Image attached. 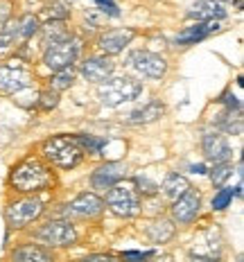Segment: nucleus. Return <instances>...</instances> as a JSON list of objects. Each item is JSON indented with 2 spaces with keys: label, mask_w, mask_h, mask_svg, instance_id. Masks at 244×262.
Wrapping results in <instances>:
<instances>
[{
  "label": "nucleus",
  "mask_w": 244,
  "mask_h": 262,
  "mask_svg": "<svg viewBox=\"0 0 244 262\" xmlns=\"http://www.w3.org/2000/svg\"><path fill=\"white\" fill-rule=\"evenodd\" d=\"M113 70H116V63L108 57H91L81 63V75L86 77V81H95V84L111 79Z\"/></svg>",
  "instance_id": "nucleus-14"
},
{
  "label": "nucleus",
  "mask_w": 244,
  "mask_h": 262,
  "mask_svg": "<svg viewBox=\"0 0 244 262\" xmlns=\"http://www.w3.org/2000/svg\"><path fill=\"white\" fill-rule=\"evenodd\" d=\"M226 16V9L221 7L219 0H199L188 9V18L204 23V20H219Z\"/></svg>",
  "instance_id": "nucleus-16"
},
{
  "label": "nucleus",
  "mask_w": 244,
  "mask_h": 262,
  "mask_svg": "<svg viewBox=\"0 0 244 262\" xmlns=\"http://www.w3.org/2000/svg\"><path fill=\"white\" fill-rule=\"evenodd\" d=\"M217 30H219V20H204V23H197L176 36V46H183V48L194 46L197 41H204L206 36H210Z\"/></svg>",
  "instance_id": "nucleus-17"
},
{
  "label": "nucleus",
  "mask_w": 244,
  "mask_h": 262,
  "mask_svg": "<svg viewBox=\"0 0 244 262\" xmlns=\"http://www.w3.org/2000/svg\"><path fill=\"white\" fill-rule=\"evenodd\" d=\"M199 208H202V194L190 188L181 199L174 201V206H172V220L179 224H190L197 220Z\"/></svg>",
  "instance_id": "nucleus-11"
},
{
  "label": "nucleus",
  "mask_w": 244,
  "mask_h": 262,
  "mask_svg": "<svg viewBox=\"0 0 244 262\" xmlns=\"http://www.w3.org/2000/svg\"><path fill=\"white\" fill-rule=\"evenodd\" d=\"M174 231H176L174 224H172L170 220H163V217H161V220L151 222L145 233H147V237L154 244H165V242H170V239L174 237Z\"/></svg>",
  "instance_id": "nucleus-21"
},
{
  "label": "nucleus",
  "mask_w": 244,
  "mask_h": 262,
  "mask_svg": "<svg viewBox=\"0 0 244 262\" xmlns=\"http://www.w3.org/2000/svg\"><path fill=\"white\" fill-rule=\"evenodd\" d=\"M52 172L36 158H27L12 170V185L18 192H39L52 185Z\"/></svg>",
  "instance_id": "nucleus-1"
},
{
  "label": "nucleus",
  "mask_w": 244,
  "mask_h": 262,
  "mask_svg": "<svg viewBox=\"0 0 244 262\" xmlns=\"http://www.w3.org/2000/svg\"><path fill=\"white\" fill-rule=\"evenodd\" d=\"M43 156L52 163V165L61 167V170H70L77 167L84 158V149L79 147L77 138L70 136H52L43 143Z\"/></svg>",
  "instance_id": "nucleus-2"
},
{
  "label": "nucleus",
  "mask_w": 244,
  "mask_h": 262,
  "mask_svg": "<svg viewBox=\"0 0 244 262\" xmlns=\"http://www.w3.org/2000/svg\"><path fill=\"white\" fill-rule=\"evenodd\" d=\"M124 174H127V165H122V163H104V165H100L91 174V185L95 190H108L120 181Z\"/></svg>",
  "instance_id": "nucleus-13"
},
{
  "label": "nucleus",
  "mask_w": 244,
  "mask_h": 262,
  "mask_svg": "<svg viewBox=\"0 0 244 262\" xmlns=\"http://www.w3.org/2000/svg\"><path fill=\"white\" fill-rule=\"evenodd\" d=\"M77 57H79V43L75 39H68V41L48 46L46 52H43V63H46L52 73H59V70L73 68Z\"/></svg>",
  "instance_id": "nucleus-6"
},
{
  "label": "nucleus",
  "mask_w": 244,
  "mask_h": 262,
  "mask_svg": "<svg viewBox=\"0 0 244 262\" xmlns=\"http://www.w3.org/2000/svg\"><path fill=\"white\" fill-rule=\"evenodd\" d=\"M127 66L131 70H136L138 75L143 77H149V79H161L163 75L167 73V61L156 52H149V50H136L129 54L127 59Z\"/></svg>",
  "instance_id": "nucleus-7"
},
{
  "label": "nucleus",
  "mask_w": 244,
  "mask_h": 262,
  "mask_svg": "<svg viewBox=\"0 0 244 262\" xmlns=\"http://www.w3.org/2000/svg\"><path fill=\"white\" fill-rule=\"evenodd\" d=\"M136 32L129 30V27H118V30H106L100 34V39H97V46H100V50L104 52V57H113V54L122 52L124 48L129 46V43L134 41Z\"/></svg>",
  "instance_id": "nucleus-10"
},
{
  "label": "nucleus",
  "mask_w": 244,
  "mask_h": 262,
  "mask_svg": "<svg viewBox=\"0 0 244 262\" xmlns=\"http://www.w3.org/2000/svg\"><path fill=\"white\" fill-rule=\"evenodd\" d=\"M106 206L113 215L124 217V220H131L140 212V199L138 192L129 185H120L116 183L113 188H108L106 192Z\"/></svg>",
  "instance_id": "nucleus-4"
},
{
  "label": "nucleus",
  "mask_w": 244,
  "mask_h": 262,
  "mask_svg": "<svg viewBox=\"0 0 244 262\" xmlns=\"http://www.w3.org/2000/svg\"><path fill=\"white\" fill-rule=\"evenodd\" d=\"M9 9H12V3L9 0H0V25H5L9 20Z\"/></svg>",
  "instance_id": "nucleus-35"
},
{
  "label": "nucleus",
  "mask_w": 244,
  "mask_h": 262,
  "mask_svg": "<svg viewBox=\"0 0 244 262\" xmlns=\"http://www.w3.org/2000/svg\"><path fill=\"white\" fill-rule=\"evenodd\" d=\"M151 262H172V255H156Z\"/></svg>",
  "instance_id": "nucleus-38"
},
{
  "label": "nucleus",
  "mask_w": 244,
  "mask_h": 262,
  "mask_svg": "<svg viewBox=\"0 0 244 262\" xmlns=\"http://www.w3.org/2000/svg\"><path fill=\"white\" fill-rule=\"evenodd\" d=\"M73 81H75V68L59 70V73H54L52 79H50V91L61 93V91L70 89V86H73Z\"/></svg>",
  "instance_id": "nucleus-24"
},
{
  "label": "nucleus",
  "mask_w": 244,
  "mask_h": 262,
  "mask_svg": "<svg viewBox=\"0 0 244 262\" xmlns=\"http://www.w3.org/2000/svg\"><path fill=\"white\" fill-rule=\"evenodd\" d=\"M161 190H163V196H165L167 201H176L190 190V181L186 177H181V174H167Z\"/></svg>",
  "instance_id": "nucleus-19"
},
{
  "label": "nucleus",
  "mask_w": 244,
  "mask_h": 262,
  "mask_svg": "<svg viewBox=\"0 0 244 262\" xmlns=\"http://www.w3.org/2000/svg\"><path fill=\"white\" fill-rule=\"evenodd\" d=\"M16 41H18V20L9 18L7 23L0 27V52L14 48Z\"/></svg>",
  "instance_id": "nucleus-23"
},
{
  "label": "nucleus",
  "mask_w": 244,
  "mask_h": 262,
  "mask_svg": "<svg viewBox=\"0 0 244 262\" xmlns=\"http://www.w3.org/2000/svg\"><path fill=\"white\" fill-rule=\"evenodd\" d=\"M57 104H59V93H54L50 89L39 93V106L43 108V111H52Z\"/></svg>",
  "instance_id": "nucleus-28"
},
{
  "label": "nucleus",
  "mask_w": 244,
  "mask_h": 262,
  "mask_svg": "<svg viewBox=\"0 0 244 262\" xmlns=\"http://www.w3.org/2000/svg\"><path fill=\"white\" fill-rule=\"evenodd\" d=\"M66 208H68V215H73V217L93 220V217H97L102 210H104V201H102L97 194H93V192H81L77 199L70 201Z\"/></svg>",
  "instance_id": "nucleus-12"
},
{
  "label": "nucleus",
  "mask_w": 244,
  "mask_h": 262,
  "mask_svg": "<svg viewBox=\"0 0 244 262\" xmlns=\"http://www.w3.org/2000/svg\"><path fill=\"white\" fill-rule=\"evenodd\" d=\"M36 237L43 239L46 244H50V247H73L77 242V231H75V226L70 222L57 220L41 226Z\"/></svg>",
  "instance_id": "nucleus-8"
},
{
  "label": "nucleus",
  "mask_w": 244,
  "mask_h": 262,
  "mask_svg": "<svg viewBox=\"0 0 244 262\" xmlns=\"http://www.w3.org/2000/svg\"><path fill=\"white\" fill-rule=\"evenodd\" d=\"M75 138H77V143H79L81 149L88 151V154H100V151L106 147V138H97V136L79 134V136H75Z\"/></svg>",
  "instance_id": "nucleus-26"
},
{
  "label": "nucleus",
  "mask_w": 244,
  "mask_h": 262,
  "mask_svg": "<svg viewBox=\"0 0 244 262\" xmlns=\"http://www.w3.org/2000/svg\"><path fill=\"white\" fill-rule=\"evenodd\" d=\"M34 84V75L25 68L16 66H0V93L3 95H16V93L30 89Z\"/></svg>",
  "instance_id": "nucleus-9"
},
{
  "label": "nucleus",
  "mask_w": 244,
  "mask_h": 262,
  "mask_svg": "<svg viewBox=\"0 0 244 262\" xmlns=\"http://www.w3.org/2000/svg\"><path fill=\"white\" fill-rule=\"evenodd\" d=\"M143 93V84L136 81L131 77H113V79H106L100 84L97 89V97L104 106H120L124 102H134L138 100V95Z\"/></svg>",
  "instance_id": "nucleus-3"
},
{
  "label": "nucleus",
  "mask_w": 244,
  "mask_h": 262,
  "mask_svg": "<svg viewBox=\"0 0 244 262\" xmlns=\"http://www.w3.org/2000/svg\"><path fill=\"white\" fill-rule=\"evenodd\" d=\"M12 262H54L52 253L39 244H20L12 251Z\"/></svg>",
  "instance_id": "nucleus-18"
},
{
  "label": "nucleus",
  "mask_w": 244,
  "mask_h": 262,
  "mask_svg": "<svg viewBox=\"0 0 244 262\" xmlns=\"http://www.w3.org/2000/svg\"><path fill=\"white\" fill-rule=\"evenodd\" d=\"M231 201H233V190H231V188H221L219 192L215 194V199H213V210H224V208H229Z\"/></svg>",
  "instance_id": "nucleus-29"
},
{
  "label": "nucleus",
  "mask_w": 244,
  "mask_h": 262,
  "mask_svg": "<svg viewBox=\"0 0 244 262\" xmlns=\"http://www.w3.org/2000/svg\"><path fill=\"white\" fill-rule=\"evenodd\" d=\"M77 262H120V260L111 253H95V255H88V258H81Z\"/></svg>",
  "instance_id": "nucleus-33"
},
{
  "label": "nucleus",
  "mask_w": 244,
  "mask_h": 262,
  "mask_svg": "<svg viewBox=\"0 0 244 262\" xmlns=\"http://www.w3.org/2000/svg\"><path fill=\"white\" fill-rule=\"evenodd\" d=\"M41 215H43V201L34 199V196H25V199L14 201L5 210V220H7L9 228H25L27 224L39 220Z\"/></svg>",
  "instance_id": "nucleus-5"
},
{
  "label": "nucleus",
  "mask_w": 244,
  "mask_h": 262,
  "mask_svg": "<svg viewBox=\"0 0 244 262\" xmlns=\"http://www.w3.org/2000/svg\"><path fill=\"white\" fill-rule=\"evenodd\" d=\"M39 18L34 14H25L23 18H18V39L27 41L30 36H34L39 32Z\"/></svg>",
  "instance_id": "nucleus-25"
},
{
  "label": "nucleus",
  "mask_w": 244,
  "mask_h": 262,
  "mask_svg": "<svg viewBox=\"0 0 244 262\" xmlns=\"http://www.w3.org/2000/svg\"><path fill=\"white\" fill-rule=\"evenodd\" d=\"M231 174H233L231 163H217V165L213 167V172H210V181H213L215 185H221L226 179H231Z\"/></svg>",
  "instance_id": "nucleus-27"
},
{
  "label": "nucleus",
  "mask_w": 244,
  "mask_h": 262,
  "mask_svg": "<svg viewBox=\"0 0 244 262\" xmlns=\"http://www.w3.org/2000/svg\"><path fill=\"white\" fill-rule=\"evenodd\" d=\"M41 32H43V46H52V43H61V41L73 39L70 32L66 30L63 20H50L48 25L41 27Z\"/></svg>",
  "instance_id": "nucleus-22"
},
{
  "label": "nucleus",
  "mask_w": 244,
  "mask_h": 262,
  "mask_svg": "<svg viewBox=\"0 0 244 262\" xmlns=\"http://www.w3.org/2000/svg\"><path fill=\"white\" fill-rule=\"evenodd\" d=\"M190 262H217L215 255H202V253H190Z\"/></svg>",
  "instance_id": "nucleus-36"
},
{
  "label": "nucleus",
  "mask_w": 244,
  "mask_h": 262,
  "mask_svg": "<svg viewBox=\"0 0 244 262\" xmlns=\"http://www.w3.org/2000/svg\"><path fill=\"white\" fill-rule=\"evenodd\" d=\"M95 5L106 16H111V18H118V16H120V9H118V5L113 3V0H95Z\"/></svg>",
  "instance_id": "nucleus-30"
},
{
  "label": "nucleus",
  "mask_w": 244,
  "mask_h": 262,
  "mask_svg": "<svg viewBox=\"0 0 244 262\" xmlns=\"http://www.w3.org/2000/svg\"><path fill=\"white\" fill-rule=\"evenodd\" d=\"M136 185H138V192H145V194H156L159 192V185L147 181L145 177H136Z\"/></svg>",
  "instance_id": "nucleus-31"
},
{
  "label": "nucleus",
  "mask_w": 244,
  "mask_h": 262,
  "mask_svg": "<svg viewBox=\"0 0 244 262\" xmlns=\"http://www.w3.org/2000/svg\"><path fill=\"white\" fill-rule=\"evenodd\" d=\"M221 102L229 106V111H235V113L242 111V104H240V100H237L235 95H224V100H221Z\"/></svg>",
  "instance_id": "nucleus-34"
},
{
  "label": "nucleus",
  "mask_w": 244,
  "mask_h": 262,
  "mask_svg": "<svg viewBox=\"0 0 244 262\" xmlns=\"http://www.w3.org/2000/svg\"><path fill=\"white\" fill-rule=\"evenodd\" d=\"M151 251H147V253H140V251H127V253H122V260L124 262H147L151 258Z\"/></svg>",
  "instance_id": "nucleus-32"
},
{
  "label": "nucleus",
  "mask_w": 244,
  "mask_h": 262,
  "mask_svg": "<svg viewBox=\"0 0 244 262\" xmlns=\"http://www.w3.org/2000/svg\"><path fill=\"white\" fill-rule=\"evenodd\" d=\"M163 113H165V106H163L159 100H151L149 104H145L143 108L134 111L131 116H129V122L131 124H149V122H156L159 118H163Z\"/></svg>",
  "instance_id": "nucleus-20"
},
{
  "label": "nucleus",
  "mask_w": 244,
  "mask_h": 262,
  "mask_svg": "<svg viewBox=\"0 0 244 262\" xmlns=\"http://www.w3.org/2000/svg\"><path fill=\"white\" fill-rule=\"evenodd\" d=\"M190 172H194V174H206L208 170H206L204 163H197V165H190Z\"/></svg>",
  "instance_id": "nucleus-37"
},
{
  "label": "nucleus",
  "mask_w": 244,
  "mask_h": 262,
  "mask_svg": "<svg viewBox=\"0 0 244 262\" xmlns=\"http://www.w3.org/2000/svg\"><path fill=\"white\" fill-rule=\"evenodd\" d=\"M202 149H204V156L208 158V161H213L215 165L217 163H229V158L233 154L229 143H226V138L221 134H206Z\"/></svg>",
  "instance_id": "nucleus-15"
}]
</instances>
